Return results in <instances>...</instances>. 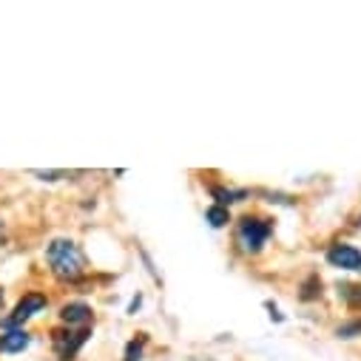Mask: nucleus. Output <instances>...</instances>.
Instances as JSON below:
<instances>
[{"label":"nucleus","mask_w":361,"mask_h":361,"mask_svg":"<svg viewBox=\"0 0 361 361\" xmlns=\"http://www.w3.org/2000/svg\"><path fill=\"white\" fill-rule=\"evenodd\" d=\"M46 264L60 282H77L85 274V253L74 239H51L46 245Z\"/></svg>","instance_id":"1"},{"label":"nucleus","mask_w":361,"mask_h":361,"mask_svg":"<svg viewBox=\"0 0 361 361\" xmlns=\"http://www.w3.org/2000/svg\"><path fill=\"white\" fill-rule=\"evenodd\" d=\"M270 233H274V222L264 216H242L236 222V245L245 253H259L267 245Z\"/></svg>","instance_id":"2"},{"label":"nucleus","mask_w":361,"mask_h":361,"mask_svg":"<svg viewBox=\"0 0 361 361\" xmlns=\"http://www.w3.org/2000/svg\"><path fill=\"white\" fill-rule=\"evenodd\" d=\"M49 307V296L46 293H37V290H32V293H26L18 305H15V310L0 322V327L4 330H18V327H23L32 316H37V313H43Z\"/></svg>","instance_id":"3"},{"label":"nucleus","mask_w":361,"mask_h":361,"mask_svg":"<svg viewBox=\"0 0 361 361\" xmlns=\"http://www.w3.org/2000/svg\"><path fill=\"white\" fill-rule=\"evenodd\" d=\"M88 336H92V330L88 327H80V330H54L51 333V341H54V350L60 355V361H71L77 355V350L88 341Z\"/></svg>","instance_id":"4"},{"label":"nucleus","mask_w":361,"mask_h":361,"mask_svg":"<svg viewBox=\"0 0 361 361\" xmlns=\"http://www.w3.org/2000/svg\"><path fill=\"white\" fill-rule=\"evenodd\" d=\"M324 259L330 267H338V270H361V250L355 245H347V242L330 245Z\"/></svg>","instance_id":"5"},{"label":"nucleus","mask_w":361,"mask_h":361,"mask_svg":"<svg viewBox=\"0 0 361 361\" xmlns=\"http://www.w3.org/2000/svg\"><path fill=\"white\" fill-rule=\"evenodd\" d=\"M60 322L66 327H85L88 322H94V310L85 302H66L60 307Z\"/></svg>","instance_id":"6"},{"label":"nucleus","mask_w":361,"mask_h":361,"mask_svg":"<svg viewBox=\"0 0 361 361\" xmlns=\"http://www.w3.org/2000/svg\"><path fill=\"white\" fill-rule=\"evenodd\" d=\"M29 344H32V336H29V330H23V327L0 333V353H23Z\"/></svg>","instance_id":"7"},{"label":"nucleus","mask_w":361,"mask_h":361,"mask_svg":"<svg viewBox=\"0 0 361 361\" xmlns=\"http://www.w3.org/2000/svg\"><path fill=\"white\" fill-rule=\"evenodd\" d=\"M211 197L216 200L214 205L231 208L233 202H245V200L250 197V191H245V188H222V185H211Z\"/></svg>","instance_id":"8"},{"label":"nucleus","mask_w":361,"mask_h":361,"mask_svg":"<svg viewBox=\"0 0 361 361\" xmlns=\"http://www.w3.org/2000/svg\"><path fill=\"white\" fill-rule=\"evenodd\" d=\"M145 344H148V336H145V333H140L137 338H131V341L126 344L123 361H142V355H145Z\"/></svg>","instance_id":"9"},{"label":"nucleus","mask_w":361,"mask_h":361,"mask_svg":"<svg viewBox=\"0 0 361 361\" xmlns=\"http://www.w3.org/2000/svg\"><path fill=\"white\" fill-rule=\"evenodd\" d=\"M319 296H322V279H319V274H310V276L302 282L299 299H302V302H313V299H319Z\"/></svg>","instance_id":"10"},{"label":"nucleus","mask_w":361,"mask_h":361,"mask_svg":"<svg viewBox=\"0 0 361 361\" xmlns=\"http://www.w3.org/2000/svg\"><path fill=\"white\" fill-rule=\"evenodd\" d=\"M205 219H208L211 228H225V225L231 222V211L222 208V205H211V208L205 211Z\"/></svg>","instance_id":"11"},{"label":"nucleus","mask_w":361,"mask_h":361,"mask_svg":"<svg viewBox=\"0 0 361 361\" xmlns=\"http://www.w3.org/2000/svg\"><path fill=\"white\" fill-rule=\"evenodd\" d=\"M358 336H361V316L336 327V338H358Z\"/></svg>","instance_id":"12"},{"label":"nucleus","mask_w":361,"mask_h":361,"mask_svg":"<svg viewBox=\"0 0 361 361\" xmlns=\"http://www.w3.org/2000/svg\"><path fill=\"white\" fill-rule=\"evenodd\" d=\"M338 296L347 305H361V285H338Z\"/></svg>","instance_id":"13"},{"label":"nucleus","mask_w":361,"mask_h":361,"mask_svg":"<svg viewBox=\"0 0 361 361\" xmlns=\"http://www.w3.org/2000/svg\"><path fill=\"white\" fill-rule=\"evenodd\" d=\"M140 305H142V296H134V299H131V305H128V313H137V310H140Z\"/></svg>","instance_id":"14"},{"label":"nucleus","mask_w":361,"mask_h":361,"mask_svg":"<svg viewBox=\"0 0 361 361\" xmlns=\"http://www.w3.org/2000/svg\"><path fill=\"white\" fill-rule=\"evenodd\" d=\"M0 307H4V290H0Z\"/></svg>","instance_id":"15"}]
</instances>
